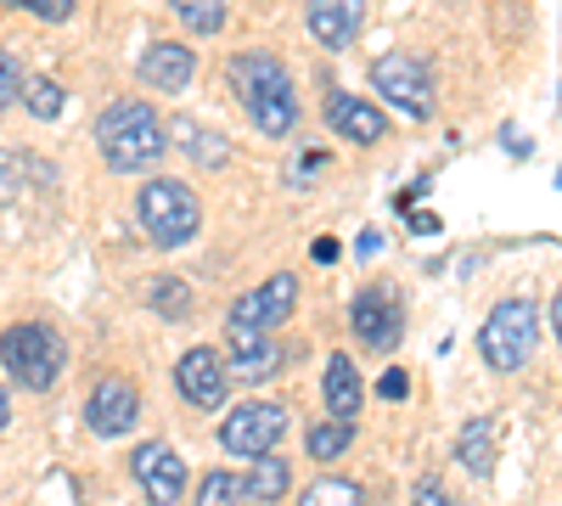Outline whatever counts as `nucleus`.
<instances>
[{
	"instance_id": "nucleus-1",
	"label": "nucleus",
	"mask_w": 562,
	"mask_h": 506,
	"mask_svg": "<svg viewBox=\"0 0 562 506\" xmlns=\"http://www.w3.org/2000/svg\"><path fill=\"white\" fill-rule=\"evenodd\" d=\"M225 79H231V90H237V102L248 108V119H254L259 135L281 142V135H293V130H299L293 74L281 68V57H270V52H243V57H231Z\"/></svg>"
},
{
	"instance_id": "nucleus-2",
	"label": "nucleus",
	"mask_w": 562,
	"mask_h": 506,
	"mask_svg": "<svg viewBox=\"0 0 562 506\" xmlns=\"http://www.w3.org/2000/svg\"><path fill=\"white\" fill-rule=\"evenodd\" d=\"M97 147H102L108 169L140 175V169H153L169 153V130H164V119L147 102H113L97 119Z\"/></svg>"
},
{
	"instance_id": "nucleus-3",
	"label": "nucleus",
	"mask_w": 562,
	"mask_h": 506,
	"mask_svg": "<svg viewBox=\"0 0 562 506\" xmlns=\"http://www.w3.org/2000/svg\"><path fill=\"white\" fill-rule=\"evenodd\" d=\"M0 366L29 394H45L68 372V338L57 327H45V321H18V327L0 333Z\"/></svg>"
},
{
	"instance_id": "nucleus-4",
	"label": "nucleus",
	"mask_w": 562,
	"mask_h": 506,
	"mask_svg": "<svg viewBox=\"0 0 562 506\" xmlns=\"http://www.w3.org/2000/svg\"><path fill=\"white\" fill-rule=\"evenodd\" d=\"M135 214H140V232L158 248H186L203 225V203L186 180H147L135 198Z\"/></svg>"
},
{
	"instance_id": "nucleus-5",
	"label": "nucleus",
	"mask_w": 562,
	"mask_h": 506,
	"mask_svg": "<svg viewBox=\"0 0 562 506\" xmlns=\"http://www.w3.org/2000/svg\"><path fill=\"white\" fill-rule=\"evenodd\" d=\"M535 344H540V310L529 299H501L490 310V321L479 327V355H484V366H495V372L529 366Z\"/></svg>"
},
{
	"instance_id": "nucleus-6",
	"label": "nucleus",
	"mask_w": 562,
	"mask_h": 506,
	"mask_svg": "<svg viewBox=\"0 0 562 506\" xmlns=\"http://www.w3.org/2000/svg\"><path fill=\"white\" fill-rule=\"evenodd\" d=\"M371 85H378L383 102H394L411 119L434 113V74H428V63L411 57V52H389L383 63H371Z\"/></svg>"
},
{
	"instance_id": "nucleus-7",
	"label": "nucleus",
	"mask_w": 562,
	"mask_h": 506,
	"mask_svg": "<svg viewBox=\"0 0 562 506\" xmlns=\"http://www.w3.org/2000/svg\"><path fill=\"white\" fill-rule=\"evenodd\" d=\"M281 434H288V405H276V400H243L220 423V445L231 456H265L281 445Z\"/></svg>"
},
{
	"instance_id": "nucleus-8",
	"label": "nucleus",
	"mask_w": 562,
	"mask_h": 506,
	"mask_svg": "<svg viewBox=\"0 0 562 506\" xmlns=\"http://www.w3.org/2000/svg\"><path fill=\"white\" fill-rule=\"evenodd\" d=\"M349 333L371 355H394L400 338H405V304H400V293L394 288H366L349 304Z\"/></svg>"
},
{
	"instance_id": "nucleus-9",
	"label": "nucleus",
	"mask_w": 562,
	"mask_h": 506,
	"mask_svg": "<svg viewBox=\"0 0 562 506\" xmlns=\"http://www.w3.org/2000/svg\"><path fill=\"white\" fill-rule=\"evenodd\" d=\"M85 423H90V434H97V439L135 434V423H140L135 383L130 378H97V389H90V400H85Z\"/></svg>"
},
{
	"instance_id": "nucleus-10",
	"label": "nucleus",
	"mask_w": 562,
	"mask_h": 506,
	"mask_svg": "<svg viewBox=\"0 0 562 506\" xmlns=\"http://www.w3.org/2000/svg\"><path fill=\"white\" fill-rule=\"evenodd\" d=\"M175 389L186 405H198V411H220L225 405V389H231V372H225V360L220 349L198 344V349H186L180 366H175Z\"/></svg>"
},
{
	"instance_id": "nucleus-11",
	"label": "nucleus",
	"mask_w": 562,
	"mask_h": 506,
	"mask_svg": "<svg viewBox=\"0 0 562 506\" xmlns=\"http://www.w3.org/2000/svg\"><path fill=\"white\" fill-rule=\"evenodd\" d=\"M293 304H299V276L281 270V276H270V282H259L254 293H243L231 304V321H248V327L276 333L281 321H293Z\"/></svg>"
},
{
	"instance_id": "nucleus-12",
	"label": "nucleus",
	"mask_w": 562,
	"mask_h": 506,
	"mask_svg": "<svg viewBox=\"0 0 562 506\" xmlns=\"http://www.w3.org/2000/svg\"><path fill=\"white\" fill-rule=\"evenodd\" d=\"M304 23L315 34V45L326 52H349L366 29V0H310L304 7Z\"/></svg>"
},
{
	"instance_id": "nucleus-13",
	"label": "nucleus",
	"mask_w": 562,
	"mask_h": 506,
	"mask_svg": "<svg viewBox=\"0 0 562 506\" xmlns=\"http://www.w3.org/2000/svg\"><path fill=\"white\" fill-rule=\"evenodd\" d=\"M130 473H135V484H140L147 501H180L186 495V462L169 445H158V439L130 456Z\"/></svg>"
},
{
	"instance_id": "nucleus-14",
	"label": "nucleus",
	"mask_w": 562,
	"mask_h": 506,
	"mask_svg": "<svg viewBox=\"0 0 562 506\" xmlns=\"http://www.w3.org/2000/svg\"><path fill=\"white\" fill-rule=\"evenodd\" d=\"M192 74H198V52L180 40H153L147 57H140V79L153 90H164V97H180V90L192 85Z\"/></svg>"
},
{
	"instance_id": "nucleus-15",
	"label": "nucleus",
	"mask_w": 562,
	"mask_h": 506,
	"mask_svg": "<svg viewBox=\"0 0 562 506\" xmlns=\"http://www.w3.org/2000/svg\"><path fill=\"white\" fill-rule=\"evenodd\" d=\"M326 124L338 130V142H355V147L383 142V108L366 102V97H349V90H338V97L326 102Z\"/></svg>"
},
{
	"instance_id": "nucleus-16",
	"label": "nucleus",
	"mask_w": 562,
	"mask_h": 506,
	"mask_svg": "<svg viewBox=\"0 0 562 506\" xmlns=\"http://www.w3.org/2000/svg\"><path fill=\"white\" fill-rule=\"evenodd\" d=\"M321 394H326V411H333V417H349V423L360 417L366 389H360V372H355V360H349V355H333V360H326Z\"/></svg>"
},
{
	"instance_id": "nucleus-17",
	"label": "nucleus",
	"mask_w": 562,
	"mask_h": 506,
	"mask_svg": "<svg viewBox=\"0 0 562 506\" xmlns=\"http://www.w3.org/2000/svg\"><path fill=\"white\" fill-rule=\"evenodd\" d=\"M248 501H281V495H288L293 490V468L288 462H281V456H248Z\"/></svg>"
},
{
	"instance_id": "nucleus-18",
	"label": "nucleus",
	"mask_w": 562,
	"mask_h": 506,
	"mask_svg": "<svg viewBox=\"0 0 562 506\" xmlns=\"http://www.w3.org/2000/svg\"><path fill=\"white\" fill-rule=\"evenodd\" d=\"M456 462L467 468V473H490V462H495V423L490 417H473L461 428V439H456Z\"/></svg>"
},
{
	"instance_id": "nucleus-19",
	"label": "nucleus",
	"mask_w": 562,
	"mask_h": 506,
	"mask_svg": "<svg viewBox=\"0 0 562 506\" xmlns=\"http://www.w3.org/2000/svg\"><path fill=\"white\" fill-rule=\"evenodd\" d=\"M225 372H231V378H243L248 389H254V383H270V378L281 372V349H276L270 338H259V344L237 349V360H231Z\"/></svg>"
},
{
	"instance_id": "nucleus-20",
	"label": "nucleus",
	"mask_w": 562,
	"mask_h": 506,
	"mask_svg": "<svg viewBox=\"0 0 562 506\" xmlns=\"http://www.w3.org/2000/svg\"><path fill=\"white\" fill-rule=\"evenodd\" d=\"M349 445H355V423H349V417H326V423H315V428L304 434V450L315 456V462H338Z\"/></svg>"
},
{
	"instance_id": "nucleus-21",
	"label": "nucleus",
	"mask_w": 562,
	"mask_h": 506,
	"mask_svg": "<svg viewBox=\"0 0 562 506\" xmlns=\"http://www.w3.org/2000/svg\"><path fill=\"white\" fill-rule=\"evenodd\" d=\"M169 12L192 34H220L225 29V0H169Z\"/></svg>"
},
{
	"instance_id": "nucleus-22",
	"label": "nucleus",
	"mask_w": 562,
	"mask_h": 506,
	"mask_svg": "<svg viewBox=\"0 0 562 506\" xmlns=\"http://www.w3.org/2000/svg\"><path fill=\"white\" fill-rule=\"evenodd\" d=\"M355 501H366L355 479H315L304 490V506H355Z\"/></svg>"
},
{
	"instance_id": "nucleus-23",
	"label": "nucleus",
	"mask_w": 562,
	"mask_h": 506,
	"mask_svg": "<svg viewBox=\"0 0 562 506\" xmlns=\"http://www.w3.org/2000/svg\"><path fill=\"white\" fill-rule=\"evenodd\" d=\"M147 299H153V310H158V315H169V321H186V315H192V293H186V288L175 282V276H158Z\"/></svg>"
},
{
	"instance_id": "nucleus-24",
	"label": "nucleus",
	"mask_w": 562,
	"mask_h": 506,
	"mask_svg": "<svg viewBox=\"0 0 562 506\" xmlns=\"http://www.w3.org/2000/svg\"><path fill=\"white\" fill-rule=\"evenodd\" d=\"M198 495H203L209 506H231V501H248V479H243V473H203Z\"/></svg>"
},
{
	"instance_id": "nucleus-25",
	"label": "nucleus",
	"mask_w": 562,
	"mask_h": 506,
	"mask_svg": "<svg viewBox=\"0 0 562 506\" xmlns=\"http://www.w3.org/2000/svg\"><path fill=\"white\" fill-rule=\"evenodd\" d=\"M23 102H29L34 119H57V113H63V85H52V79H23Z\"/></svg>"
},
{
	"instance_id": "nucleus-26",
	"label": "nucleus",
	"mask_w": 562,
	"mask_h": 506,
	"mask_svg": "<svg viewBox=\"0 0 562 506\" xmlns=\"http://www.w3.org/2000/svg\"><path fill=\"white\" fill-rule=\"evenodd\" d=\"M186 153H192L198 164H225V147H220V135H203L198 124H186Z\"/></svg>"
},
{
	"instance_id": "nucleus-27",
	"label": "nucleus",
	"mask_w": 562,
	"mask_h": 506,
	"mask_svg": "<svg viewBox=\"0 0 562 506\" xmlns=\"http://www.w3.org/2000/svg\"><path fill=\"white\" fill-rule=\"evenodd\" d=\"M18 97H23V68L12 52H0V108H12Z\"/></svg>"
},
{
	"instance_id": "nucleus-28",
	"label": "nucleus",
	"mask_w": 562,
	"mask_h": 506,
	"mask_svg": "<svg viewBox=\"0 0 562 506\" xmlns=\"http://www.w3.org/2000/svg\"><path fill=\"white\" fill-rule=\"evenodd\" d=\"M23 12H34L40 23H63V18H74V0H18Z\"/></svg>"
},
{
	"instance_id": "nucleus-29",
	"label": "nucleus",
	"mask_w": 562,
	"mask_h": 506,
	"mask_svg": "<svg viewBox=\"0 0 562 506\" xmlns=\"http://www.w3.org/2000/svg\"><path fill=\"white\" fill-rule=\"evenodd\" d=\"M378 389H383L389 400H405V389H411V383H405V372H383V383H378Z\"/></svg>"
},
{
	"instance_id": "nucleus-30",
	"label": "nucleus",
	"mask_w": 562,
	"mask_h": 506,
	"mask_svg": "<svg viewBox=\"0 0 562 506\" xmlns=\"http://www.w3.org/2000/svg\"><path fill=\"white\" fill-rule=\"evenodd\" d=\"M416 501H422V506H445L450 495H445L439 484H416Z\"/></svg>"
},
{
	"instance_id": "nucleus-31",
	"label": "nucleus",
	"mask_w": 562,
	"mask_h": 506,
	"mask_svg": "<svg viewBox=\"0 0 562 506\" xmlns=\"http://www.w3.org/2000/svg\"><path fill=\"white\" fill-rule=\"evenodd\" d=\"M310 254H315V259H321V265H326V259H338V243H333V237H321V243H315V248H310Z\"/></svg>"
},
{
	"instance_id": "nucleus-32",
	"label": "nucleus",
	"mask_w": 562,
	"mask_h": 506,
	"mask_svg": "<svg viewBox=\"0 0 562 506\" xmlns=\"http://www.w3.org/2000/svg\"><path fill=\"white\" fill-rule=\"evenodd\" d=\"M551 327H557V344H562V293L551 299Z\"/></svg>"
},
{
	"instance_id": "nucleus-33",
	"label": "nucleus",
	"mask_w": 562,
	"mask_h": 506,
	"mask_svg": "<svg viewBox=\"0 0 562 506\" xmlns=\"http://www.w3.org/2000/svg\"><path fill=\"white\" fill-rule=\"evenodd\" d=\"M7 423H12V400H7V394H0V428H7Z\"/></svg>"
}]
</instances>
